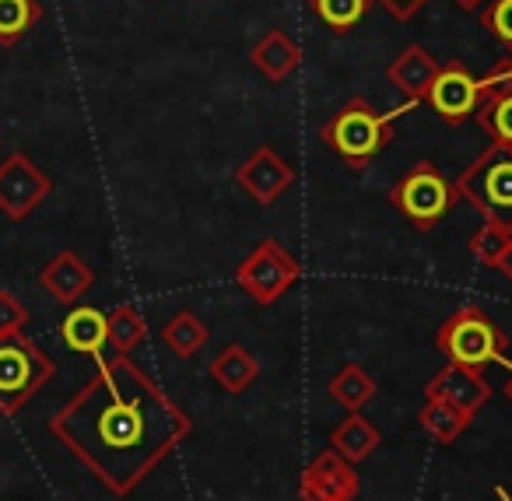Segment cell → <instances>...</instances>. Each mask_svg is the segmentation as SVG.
I'll list each match as a JSON object with an SVG mask.
<instances>
[{
  "label": "cell",
  "mask_w": 512,
  "mask_h": 501,
  "mask_svg": "<svg viewBox=\"0 0 512 501\" xmlns=\"http://www.w3.org/2000/svg\"><path fill=\"white\" fill-rule=\"evenodd\" d=\"M456 8H463V11H477V8H484L488 0H453Z\"/></svg>",
  "instance_id": "1f68e13d"
},
{
  "label": "cell",
  "mask_w": 512,
  "mask_h": 501,
  "mask_svg": "<svg viewBox=\"0 0 512 501\" xmlns=\"http://www.w3.org/2000/svg\"><path fill=\"white\" fill-rule=\"evenodd\" d=\"M435 347L446 354L449 365H467L484 372L488 365H505L512 372L509 361V337L505 330L477 305H463L456 309L446 323L435 333Z\"/></svg>",
  "instance_id": "3957f363"
},
{
  "label": "cell",
  "mask_w": 512,
  "mask_h": 501,
  "mask_svg": "<svg viewBox=\"0 0 512 501\" xmlns=\"http://www.w3.org/2000/svg\"><path fill=\"white\" fill-rule=\"evenodd\" d=\"M372 0H313V15L327 25L334 36H348L365 15H369Z\"/></svg>",
  "instance_id": "cb8c5ba5"
},
{
  "label": "cell",
  "mask_w": 512,
  "mask_h": 501,
  "mask_svg": "<svg viewBox=\"0 0 512 501\" xmlns=\"http://www.w3.org/2000/svg\"><path fill=\"white\" fill-rule=\"evenodd\" d=\"M481 25L505 46V53H512V0H488Z\"/></svg>",
  "instance_id": "4316f807"
},
{
  "label": "cell",
  "mask_w": 512,
  "mask_h": 501,
  "mask_svg": "<svg viewBox=\"0 0 512 501\" xmlns=\"http://www.w3.org/2000/svg\"><path fill=\"white\" fill-rule=\"evenodd\" d=\"M509 242H512L509 228H502V225H495V221H488V225H481L474 235H470L467 249H470V256H474V260L481 263V267H495V263L502 260L505 249H509Z\"/></svg>",
  "instance_id": "484cf974"
},
{
  "label": "cell",
  "mask_w": 512,
  "mask_h": 501,
  "mask_svg": "<svg viewBox=\"0 0 512 501\" xmlns=\"http://www.w3.org/2000/svg\"><path fill=\"white\" fill-rule=\"evenodd\" d=\"M60 340H64L67 351L102 358L109 344V316L95 305H74L60 323Z\"/></svg>",
  "instance_id": "9a60e30c"
},
{
  "label": "cell",
  "mask_w": 512,
  "mask_h": 501,
  "mask_svg": "<svg viewBox=\"0 0 512 501\" xmlns=\"http://www.w3.org/2000/svg\"><path fill=\"white\" fill-rule=\"evenodd\" d=\"M379 442H383V435H379V428L362 414V410L348 414L334 431H330V449H334L341 459H348L351 466L369 459L372 452L379 449Z\"/></svg>",
  "instance_id": "e0dca14e"
},
{
  "label": "cell",
  "mask_w": 512,
  "mask_h": 501,
  "mask_svg": "<svg viewBox=\"0 0 512 501\" xmlns=\"http://www.w3.org/2000/svg\"><path fill=\"white\" fill-rule=\"evenodd\" d=\"M453 183L460 200L512 232V148L488 144Z\"/></svg>",
  "instance_id": "277c9868"
},
{
  "label": "cell",
  "mask_w": 512,
  "mask_h": 501,
  "mask_svg": "<svg viewBox=\"0 0 512 501\" xmlns=\"http://www.w3.org/2000/svg\"><path fill=\"white\" fill-rule=\"evenodd\" d=\"M148 337V323L134 305H120V309L109 312V347L116 354H130L144 344Z\"/></svg>",
  "instance_id": "603a6c76"
},
{
  "label": "cell",
  "mask_w": 512,
  "mask_h": 501,
  "mask_svg": "<svg viewBox=\"0 0 512 501\" xmlns=\"http://www.w3.org/2000/svg\"><path fill=\"white\" fill-rule=\"evenodd\" d=\"M362 491V477L358 470L341 459L334 449H323L313 463L306 466L299 480V498L302 501H355Z\"/></svg>",
  "instance_id": "8fae6325"
},
{
  "label": "cell",
  "mask_w": 512,
  "mask_h": 501,
  "mask_svg": "<svg viewBox=\"0 0 512 501\" xmlns=\"http://www.w3.org/2000/svg\"><path fill=\"white\" fill-rule=\"evenodd\" d=\"M474 120H477V127L491 137V144H505V148H512V92L481 102L477 113H474Z\"/></svg>",
  "instance_id": "d4e9b609"
},
{
  "label": "cell",
  "mask_w": 512,
  "mask_h": 501,
  "mask_svg": "<svg viewBox=\"0 0 512 501\" xmlns=\"http://www.w3.org/2000/svg\"><path fill=\"white\" fill-rule=\"evenodd\" d=\"M190 431V414L130 354L102 358L92 379L50 417V435L116 498L134 494Z\"/></svg>",
  "instance_id": "6da1fadb"
},
{
  "label": "cell",
  "mask_w": 512,
  "mask_h": 501,
  "mask_svg": "<svg viewBox=\"0 0 512 501\" xmlns=\"http://www.w3.org/2000/svg\"><path fill=\"white\" fill-rule=\"evenodd\" d=\"M43 18L39 0H0V46H15Z\"/></svg>",
  "instance_id": "7402d4cb"
},
{
  "label": "cell",
  "mask_w": 512,
  "mask_h": 501,
  "mask_svg": "<svg viewBox=\"0 0 512 501\" xmlns=\"http://www.w3.org/2000/svg\"><path fill=\"white\" fill-rule=\"evenodd\" d=\"M25 323H29V309H25L11 291H0V337L22 333Z\"/></svg>",
  "instance_id": "83f0119b"
},
{
  "label": "cell",
  "mask_w": 512,
  "mask_h": 501,
  "mask_svg": "<svg viewBox=\"0 0 512 501\" xmlns=\"http://www.w3.org/2000/svg\"><path fill=\"white\" fill-rule=\"evenodd\" d=\"M495 270H502V274H505V281L512 284V242H509V249H505V253H502V260L495 263Z\"/></svg>",
  "instance_id": "4dcf8cb0"
},
{
  "label": "cell",
  "mask_w": 512,
  "mask_h": 501,
  "mask_svg": "<svg viewBox=\"0 0 512 501\" xmlns=\"http://www.w3.org/2000/svg\"><path fill=\"white\" fill-rule=\"evenodd\" d=\"M327 393H330V400L341 403L348 414H355V410H362L365 403L376 396V379H372L362 365L348 361V365H344L341 372L327 382Z\"/></svg>",
  "instance_id": "d6986e66"
},
{
  "label": "cell",
  "mask_w": 512,
  "mask_h": 501,
  "mask_svg": "<svg viewBox=\"0 0 512 501\" xmlns=\"http://www.w3.org/2000/svg\"><path fill=\"white\" fill-rule=\"evenodd\" d=\"M57 375L53 358L25 333L0 337V414H18Z\"/></svg>",
  "instance_id": "8992f818"
},
{
  "label": "cell",
  "mask_w": 512,
  "mask_h": 501,
  "mask_svg": "<svg viewBox=\"0 0 512 501\" xmlns=\"http://www.w3.org/2000/svg\"><path fill=\"white\" fill-rule=\"evenodd\" d=\"M418 102H404L397 109H386V113H376L362 95L348 99L327 123L320 127V141L334 151L341 162H348L355 172H362L372 158H379L393 141V123Z\"/></svg>",
  "instance_id": "7a4b0ae2"
},
{
  "label": "cell",
  "mask_w": 512,
  "mask_h": 501,
  "mask_svg": "<svg viewBox=\"0 0 512 501\" xmlns=\"http://www.w3.org/2000/svg\"><path fill=\"white\" fill-rule=\"evenodd\" d=\"M376 4H383V8L397 18V22H411V18L425 8L428 0H376Z\"/></svg>",
  "instance_id": "f546056e"
},
{
  "label": "cell",
  "mask_w": 512,
  "mask_h": 501,
  "mask_svg": "<svg viewBox=\"0 0 512 501\" xmlns=\"http://www.w3.org/2000/svg\"><path fill=\"white\" fill-rule=\"evenodd\" d=\"M477 81H481V102L498 99V95L512 92V57L498 60V64L491 67L484 78H477Z\"/></svg>",
  "instance_id": "f1b7e54d"
},
{
  "label": "cell",
  "mask_w": 512,
  "mask_h": 501,
  "mask_svg": "<svg viewBox=\"0 0 512 501\" xmlns=\"http://www.w3.org/2000/svg\"><path fill=\"white\" fill-rule=\"evenodd\" d=\"M256 375H260V365H256V358L242 344H225L211 361V379L232 396L246 393L256 382Z\"/></svg>",
  "instance_id": "ac0fdd59"
},
{
  "label": "cell",
  "mask_w": 512,
  "mask_h": 501,
  "mask_svg": "<svg viewBox=\"0 0 512 501\" xmlns=\"http://www.w3.org/2000/svg\"><path fill=\"white\" fill-rule=\"evenodd\" d=\"M39 284H43V288L50 291V295L57 298L60 305H78L81 298H85L88 291L95 288V270L88 267V263L81 260L78 253L64 249V253H57L43 267V274H39Z\"/></svg>",
  "instance_id": "4fadbf2b"
},
{
  "label": "cell",
  "mask_w": 512,
  "mask_h": 501,
  "mask_svg": "<svg viewBox=\"0 0 512 501\" xmlns=\"http://www.w3.org/2000/svg\"><path fill=\"white\" fill-rule=\"evenodd\" d=\"M295 169L271 148V144H260L246 162L235 169V186L242 193L256 200L260 207H271L285 197V190H292Z\"/></svg>",
  "instance_id": "30bf717a"
},
{
  "label": "cell",
  "mask_w": 512,
  "mask_h": 501,
  "mask_svg": "<svg viewBox=\"0 0 512 501\" xmlns=\"http://www.w3.org/2000/svg\"><path fill=\"white\" fill-rule=\"evenodd\" d=\"M498 494H502V498H505V501H509V494H505V491H498Z\"/></svg>",
  "instance_id": "836d02e7"
},
{
  "label": "cell",
  "mask_w": 512,
  "mask_h": 501,
  "mask_svg": "<svg viewBox=\"0 0 512 501\" xmlns=\"http://www.w3.org/2000/svg\"><path fill=\"white\" fill-rule=\"evenodd\" d=\"M425 102L432 106V113L439 116V120L460 127V123L470 120V116L477 113V106H481V81L470 74L467 64L449 60V64H439V74H435Z\"/></svg>",
  "instance_id": "9c48e42d"
},
{
  "label": "cell",
  "mask_w": 512,
  "mask_h": 501,
  "mask_svg": "<svg viewBox=\"0 0 512 501\" xmlns=\"http://www.w3.org/2000/svg\"><path fill=\"white\" fill-rule=\"evenodd\" d=\"M50 193V176L25 151H15L0 162V211L11 221H25L32 211H39Z\"/></svg>",
  "instance_id": "ba28073f"
},
{
  "label": "cell",
  "mask_w": 512,
  "mask_h": 501,
  "mask_svg": "<svg viewBox=\"0 0 512 501\" xmlns=\"http://www.w3.org/2000/svg\"><path fill=\"white\" fill-rule=\"evenodd\" d=\"M249 60H253V67L264 74L271 85H281V81H288L295 71H299L302 50H299V43H295L292 36H285L281 29H271L264 39H260V43L253 46Z\"/></svg>",
  "instance_id": "2e32d148"
},
{
  "label": "cell",
  "mask_w": 512,
  "mask_h": 501,
  "mask_svg": "<svg viewBox=\"0 0 512 501\" xmlns=\"http://www.w3.org/2000/svg\"><path fill=\"white\" fill-rule=\"evenodd\" d=\"M505 400L512 403V375H509V382H505Z\"/></svg>",
  "instance_id": "d6a6232c"
},
{
  "label": "cell",
  "mask_w": 512,
  "mask_h": 501,
  "mask_svg": "<svg viewBox=\"0 0 512 501\" xmlns=\"http://www.w3.org/2000/svg\"><path fill=\"white\" fill-rule=\"evenodd\" d=\"M435 74H439V60H435L432 53H428L425 46H418V43L404 46V53H400V57L386 67V78H390V85L397 88L407 102H425Z\"/></svg>",
  "instance_id": "5bb4252c"
},
{
  "label": "cell",
  "mask_w": 512,
  "mask_h": 501,
  "mask_svg": "<svg viewBox=\"0 0 512 501\" xmlns=\"http://www.w3.org/2000/svg\"><path fill=\"white\" fill-rule=\"evenodd\" d=\"M470 421H474V417L463 414V410H456L453 403H446V400H425V407L418 410L421 431L432 435L435 442H442V445L456 442V438L470 428Z\"/></svg>",
  "instance_id": "ffe728a7"
},
{
  "label": "cell",
  "mask_w": 512,
  "mask_h": 501,
  "mask_svg": "<svg viewBox=\"0 0 512 501\" xmlns=\"http://www.w3.org/2000/svg\"><path fill=\"white\" fill-rule=\"evenodd\" d=\"M207 337H211L207 326L200 323V316L190 309H179L176 316L162 326V344L169 347L176 358H193V354L207 344Z\"/></svg>",
  "instance_id": "44dd1931"
},
{
  "label": "cell",
  "mask_w": 512,
  "mask_h": 501,
  "mask_svg": "<svg viewBox=\"0 0 512 501\" xmlns=\"http://www.w3.org/2000/svg\"><path fill=\"white\" fill-rule=\"evenodd\" d=\"M299 281H302V263L278 239H264L235 267V284L260 305H274Z\"/></svg>",
  "instance_id": "52a82bcc"
},
{
  "label": "cell",
  "mask_w": 512,
  "mask_h": 501,
  "mask_svg": "<svg viewBox=\"0 0 512 501\" xmlns=\"http://www.w3.org/2000/svg\"><path fill=\"white\" fill-rule=\"evenodd\" d=\"M425 400H446V403H453L456 410L474 417L477 410L491 400V386L477 368L446 365L442 372H435L432 379L425 382Z\"/></svg>",
  "instance_id": "7c38bea8"
},
{
  "label": "cell",
  "mask_w": 512,
  "mask_h": 501,
  "mask_svg": "<svg viewBox=\"0 0 512 501\" xmlns=\"http://www.w3.org/2000/svg\"><path fill=\"white\" fill-rule=\"evenodd\" d=\"M390 204L397 214H404L418 232H432L435 225L449 218L456 204H460V193L456 183L432 162H418L404 172V176L393 183Z\"/></svg>",
  "instance_id": "5b68a950"
}]
</instances>
